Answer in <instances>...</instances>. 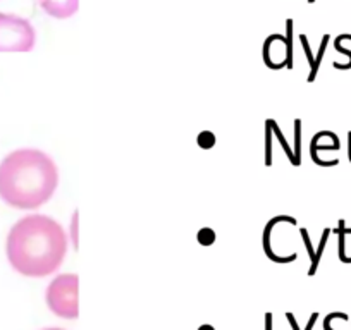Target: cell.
I'll return each mask as SVG.
<instances>
[{
	"instance_id": "6da1fadb",
	"label": "cell",
	"mask_w": 351,
	"mask_h": 330,
	"mask_svg": "<svg viewBox=\"0 0 351 330\" xmlns=\"http://www.w3.org/2000/svg\"><path fill=\"white\" fill-rule=\"evenodd\" d=\"M69 248V236L56 218L32 214L19 218L5 241V253L11 267L19 275L32 279L49 277L64 264Z\"/></svg>"
},
{
	"instance_id": "7a4b0ae2",
	"label": "cell",
	"mask_w": 351,
	"mask_h": 330,
	"mask_svg": "<svg viewBox=\"0 0 351 330\" xmlns=\"http://www.w3.org/2000/svg\"><path fill=\"white\" fill-rule=\"evenodd\" d=\"M59 186V170L52 157L35 148L14 150L0 162V200L16 210L45 205Z\"/></svg>"
},
{
	"instance_id": "3957f363",
	"label": "cell",
	"mask_w": 351,
	"mask_h": 330,
	"mask_svg": "<svg viewBox=\"0 0 351 330\" xmlns=\"http://www.w3.org/2000/svg\"><path fill=\"white\" fill-rule=\"evenodd\" d=\"M77 284L80 279L76 274H60L49 284L45 292V301L50 312L64 320H76L80 315L77 305Z\"/></svg>"
},
{
	"instance_id": "277c9868",
	"label": "cell",
	"mask_w": 351,
	"mask_h": 330,
	"mask_svg": "<svg viewBox=\"0 0 351 330\" xmlns=\"http://www.w3.org/2000/svg\"><path fill=\"white\" fill-rule=\"evenodd\" d=\"M35 43L36 31L28 19L0 12V52H32Z\"/></svg>"
},
{
	"instance_id": "5b68a950",
	"label": "cell",
	"mask_w": 351,
	"mask_h": 330,
	"mask_svg": "<svg viewBox=\"0 0 351 330\" xmlns=\"http://www.w3.org/2000/svg\"><path fill=\"white\" fill-rule=\"evenodd\" d=\"M289 57H291V52H289V40L285 38L282 35H272L269 36L265 45H263V59H265V64L272 69H279L282 66H291L289 64Z\"/></svg>"
},
{
	"instance_id": "8992f818",
	"label": "cell",
	"mask_w": 351,
	"mask_h": 330,
	"mask_svg": "<svg viewBox=\"0 0 351 330\" xmlns=\"http://www.w3.org/2000/svg\"><path fill=\"white\" fill-rule=\"evenodd\" d=\"M47 16L56 19H69L80 9V0H38Z\"/></svg>"
},
{
	"instance_id": "52a82bcc",
	"label": "cell",
	"mask_w": 351,
	"mask_h": 330,
	"mask_svg": "<svg viewBox=\"0 0 351 330\" xmlns=\"http://www.w3.org/2000/svg\"><path fill=\"white\" fill-rule=\"evenodd\" d=\"M215 143H217V138L212 131H202L198 134V147L204 148V150H210V148L215 147Z\"/></svg>"
},
{
	"instance_id": "ba28073f",
	"label": "cell",
	"mask_w": 351,
	"mask_h": 330,
	"mask_svg": "<svg viewBox=\"0 0 351 330\" xmlns=\"http://www.w3.org/2000/svg\"><path fill=\"white\" fill-rule=\"evenodd\" d=\"M215 239H217V234H215L214 229L204 227L198 231V242H200V244L212 246L215 242Z\"/></svg>"
},
{
	"instance_id": "9c48e42d",
	"label": "cell",
	"mask_w": 351,
	"mask_h": 330,
	"mask_svg": "<svg viewBox=\"0 0 351 330\" xmlns=\"http://www.w3.org/2000/svg\"><path fill=\"white\" fill-rule=\"evenodd\" d=\"M348 231H351V229H348ZM348 231H346V227H344V222L341 220L339 222V257L344 264H351V257L348 258L346 251H344V236H346Z\"/></svg>"
},
{
	"instance_id": "30bf717a",
	"label": "cell",
	"mask_w": 351,
	"mask_h": 330,
	"mask_svg": "<svg viewBox=\"0 0 351 330\" xmlns=\"http://www.w3.org/2000/svg\"><path fill=\"white\" fill-rule=\"evenodd\" d=\"M76 215L77 214H74V220H73V231H76ZM74 236V246H77V241H76V234H73Z\"/></svg>"
},
{
	"instance_id": "8fae6325",
	"label": "cell",
	"mask_w": 351,
	"mask_h": 330,
	"mask_svg": "<svg viewBox=\"0 0 351 330\" xmlns=\"http://www.w3.org/2000/svg\"><path fill=\"white\" fill-rule=\"evenodd\" d=\"M43 330H64V329H59V327H50V329H43Z\"/></svg>"
},
{
	"instance_id": "7c38bea8",
	"label": "cell",
	"mask_w": 351,
	"mask_h": 330,
	"mask_svg": "<svg viewBox=\"0 0 351 330\" xmlns=\"http://www.w3.org/2000/svg\"><path fill=\"white\" fill-rule=\"evenodd\" d=\"M308 2H310V4H312V2H315V0H308Z\"/></svg>"
}]
</instances>
